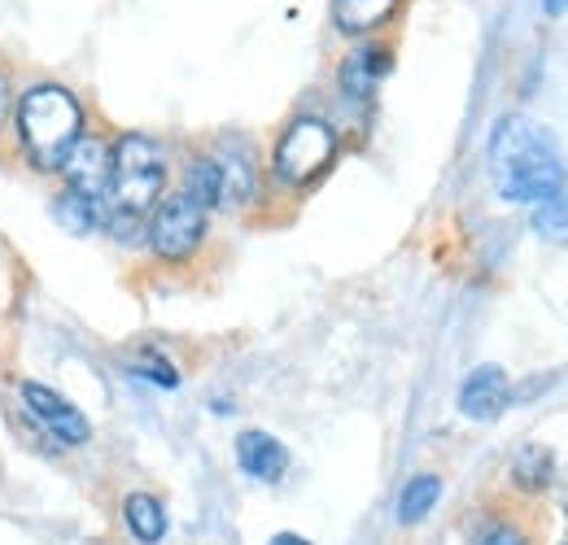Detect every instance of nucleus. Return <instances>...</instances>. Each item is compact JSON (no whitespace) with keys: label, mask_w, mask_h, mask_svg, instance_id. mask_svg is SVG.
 Returning <instances> with one entry per match:
<instances>
[{"label":"nucleus","mask_w":568,"mask_h":545,"mask_svg":"<svg viewBox=\"0 0 568 545\" xmlns=\"http://www.w3.org/2000/svg\"><path fill=\"white\" fill-rule=\"evenodd\" d=\"M490 179L503 202L542 205L565 193L568 166L542 123L507 114L490 136Z\"/></svg>","instance_id":"f257e3e1"},{"label":"nucleus","mask_w":568,"mask_h":545,"mask_svg":"<svg viewBox=\"0 0 568 545\" xmlns=\"http://www.w3.org/2000/svg\"><path fill=\"white\" fill-rule=\"evenodd\" d=\"M166 197V148L153 136L128 132L110 144V193H105V227L114 236L144 232L149 214Z\"/></svg>","instance_id":"f03ea898"},{"label":"nucleus","mask_w":568,"mask_h":545,"mask_svg":"<svg viewBox=\"0 0 568 545\" xmlns=\"http://www.w3.org/2000/svg\"><path fill=\"white\" fill-rule=\"evenodd\" d=\"M13 127L36 171H62L74 140L83 136V105L58 83H36L13 105Z\"/></svg>","instance_id":"7ed1b4c3"},{"label":"nucleus","mask_w":568,"mask_h":545,"mask_svg":"<svg viewBox=\"0 0 568 545\" xmlns=\"http://www.w3.org/2000/svg\"><path fill=\"white\" fill-rule=\"evenodd\" d=\"M337 153H342V136L328 119L297 114L284 123V132L272 144V179L288 193H302L333 171Z\"/></svg>","instance_id":"20e7f679"},{"label":"nucleus","mask_w":568,"mask_h":545,"mask_svg":"<svg viewBox=\"0 0 568 545\" xmlns=\"http://www.w3.org/2000/svg\"><path fill=\"white\" fill-rule=\"evenodd\" d=\"M206 236H211V209H202L189 193H166L144 223V240H149L153 258H162L171 267L193 263L202 254Z\"/></svg>","instance_id":"39448f33"},{"label":"nucleus","mask_w":568,"mask_h":545,"mask_svg":"<svg viewBox=\"0 0 568 545\" xmlns=\"http://www.w3.org/2000/svg\"><path fill=\"white\" fill-rule=\"evenodd\" d=\"M18 393H22V410H27L44 432H53V441H62V445H88V441H92V423H88V419L79 414V407H71L62 393H53V389H44V384H36V380H22Z\"/></svg>","instance_id":"423d86ee"},{"label":"nucleus","mask_w":568,"mask_h":545,"mask_svg":"<svg viewBox=\"0 0 568 545\" xmlns=\"http://www.w3.org/2000/svg\"><path fill=\"white\" fill-rule=\"evenodd\" d=\"M389 66H394L389 44H376V40L355 44V49L342 58V66H337V88H342V96H346L351 105H367V101L381 92Z\"/></svg>","instance_id":"0eeeda50"},{"label":"nucleus","mask_w":568,"mask_h":545,"mask_svg":"<svg viewBox=\"0 0 568 545\" xmlns=\"http://www.w3.org/2000/svg\"><path fill=\"white\" fill-rule=\"evenodd\" d=\"M62 179L74 193H83L92 202H105V193H110V144L83 132L67 153V162H62Z\"/></svg>","instance_id":"6e6552de"},{"label":"nucleus","mask_w":568,"mask_h":545,"mask_svg":"<svg viewBox=\"0 0 568 545\" xmlns=\"http://www.w3.org/2000/svg\"><path fill=\"white\" fill-rule=\"evenodd\" d=\"M214 162L223 175V205L219 209H245V205L258 202V162H254V148L245 140L227 136L219 144Z\"/></svg>","instance_id":"1a4fd4ad"},{"label":"nucleus","mask_w":568,"mask_h":545,"mask_svg":"<svg viewBox=\"0 0 568 545\" xmlns=\"http://www.w3.org/2000/svg\"><path fill=\"white\" fill-rule=\"evenodd\" d=\"M507 402H511V380L495 362L477 367L459 389V414L473 419V423H495L498 414L507 410Z\"/></svg>","instance_id":"9d476101"},{"label":"nucleus","mask_w":568,"mask_h":545,"mask_svg":"<svg viewBox=\"0 0 568 545\" xmlns=\"http://www.w3.org/2000/svg\"><path fill=\"white\" fill-rule=\"evenodd\" d=\"M236 463H241L245 476L258 480V484H281L284 472H288V450H284L281 436L250 428V432L236 436Z\"/></svg>","instance_id":"9b49d317"},{"label":"nucleus","mask_w":568,"mask_h":545,"mask_svg":"<svg viewBox=\"0 0 568 545\" xmlns=\"http://www.w3.org/2000/svg\"><path fill=\"white\" fill-rule=\"evenodd\" d=\"M403 0H333V27L351 40H367L398 13Z\"/></svg>","instance_id":"f8f14e48"},{"label":"nucleus","mask_w":568,"mask_h":545,"mask_svg":"<svg viewBox=\"0 0 568 545\" xmlns=\"http://www.w3.org/2000/svg\"><path fill=\"white\" fill-rule=\"evenodd\" d=\"M507 480L520 497H542L551 484H556V454L547 445H525L511 467H507Z\"/></svg>","instance_id":"ddd939ff"},{"label":"nucleus","mask_w":568,"mask_h":545,"mask_svg":"<svg viewBox=\"0 0 568 545\" xmlns=\"http://www.w3.org/2000/svg\"><path fill=\"white\" fill-rule=\"evenodd\" d=\"M123 524L136 537V545H162L166 537V506L153 493H128L123 497Z\"/></svg>","instance_id":"4468645a"},{"label":"nucleus","mask_w":568,"mask_h":545,"mask_svg":"<svg viewBox=\"0 0 568 545\" xmlns=\"http://www.w3.org/2000/svg\"><path fill=\"white\" fill-rule=\"evenodd\" d=\"M473 545H542V524L529 511H498L473 537Z\"/></svg>","instance_id":"2eb2a0df"},{"label":"nucleus","mask_w":568,"mask_h":545,"mask_svg":"<svg viewBox=\"0 0 568 545\" xmlns=\"http://www.w3.org/2000/svg\"><path fill=\"white\" fill-rule=\"evenodd\" d=\"M437 502H442V476H437V472L412 476L403 484V493H398V524H403V528L425 524L428 515L437 511Z\"/></svg>","instance_id":"dca6fc26"},{"label":"nucleus","mask_w":568,"mask_h":545,"mask_svg":"<svg viewBox=\"0 0 568 545\" xmlns=\"http://www.w3.org/2000/svg\"><path fill=\"white\" fill-rule=\"evenodd\" d=\"M53 218L62 223V232L88 236V232L105 227V202H92V197H83V193H74V188H62V193L53 197Z\"/></svg>","instance_id":"f3484780"},{"label":"nucleus","mask_w":568,"mask_h":545,"mask_svg":"<svg viewBox=\"0 0 568 545\" xmlns=\"http://www.w3.org/2000/svg\"><path fill=\"white\" fill-rule=\"evenodd\" d=\"M202 209H219L223 205V175H219V162L214 153H197L189 166H184V188Z\"/></svg>","instance_id":"a211bd4d"},{"label":"nucleus","mask_w":568,"mask_h":545,"mask_svg":"<svg viewBox=\"0 0 568 545\" xmlns=\"http://www.w3.org/2000/svg\"><path fill=\"white\" fill-rule=\"evenodd\" d=\"M534 232L542 240H556V245H568V193L551 197L534 209Z\"/></svg>","instance_id":"6ab92c4d"},{"label":"nucleus","mask_w":568,"mask_h":545,"mask_svg":"<svg viewBox=\"0 0 568 545\" xmlns=\"http://www.w3.org/2000/svg\"><path fill=\"white\" fill-rule=\"evenodd\" d=\"M136 376H141V380H153L158 389H175V384H180L175 367H171V362H162V358H153V353H149L144 362H136Z\"/></svg>","instance_id":"aec40b11"},{"label":"nucleus","mask_w":568,"mask_h":545,"mask_svg":"<svg viewBox=\"0 0 568 545\" xmlns=\"http://www.w3.org/2000/svg\"><path fill=\"white\" fill-rule=\"evenodd\" d=\"M13 110V92H9V79L0 74V123H4V114Z\"/></svg>","instance_id":"412c9836"},{"label":"nucleus","mask_w":568,"mask_h":545,"mask_svg":"<svg viewBox=\"0 0 568 545\" xmlns=\"http://www.w3.org/2000/svg\"><path fill=\"white\" fill-rule=\"evenodd\" d=\"M267 545H311V542H306V537H297V533H276Z\"/></svg>","instance_id":"4be33fe9"},{"label":"nucleus","mask_w":568,"mask_h":545,"mask_svg":"<svg viewBox=\"0 0 568 545\" xmlns=\"http://www.w3.org/2000/svg\"><path fill=\"white\" fill-rule=\"evenodd\" d=\"M542 9H547L551 18H560V13L568 9V0H542Z\"/></svg>","instance_id":"5701e85b"}]
</instances>
